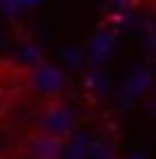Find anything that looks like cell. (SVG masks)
Instances as JSON below:
<instances>
[{"instance_id":"obj_1","label":"cell","mask_w":156,"mask_h":159,"mask_svg":"<svg viewBox=\"0 0 156 159\" xmlns=\"http://www.w3.org/2000/svg\"><path fill=\"white\" fill-rule=\"evenodd\" d=\"M36 130L65 140V136L75 130V111L68 104H62V101H46V107L36 114Z\"/></svg>"},{"instance_id":"obj_2","label":"cell","mask_w":156,"mask_h":159,"mask_svg":"<svg viewBox=\"0 0 156 159\" xmlns=\"http://www.w3.org/2000/svg\"><path fill=\"white\" fill-rule=\"evenodd\" d=\"M23 149H26V159H62V153H65V140L33 130V133L26 136Z\"/></svg>"},{"instance_id":"obj_3","label":"cell","mask_w":156,"mask_h":159,"mask_svg":"<svg viewBox=\"0 0 156 159\" xmlns=\"http://www.w3.org/2000/svg\"><path fill=\"white\" fill-rule=\"evenodd\" d=\"M30 88L42 94L46 101H59L62 98V88H65V81H62V75L55 68H33L30 75Z\"/></svg>"}]
</instances>
